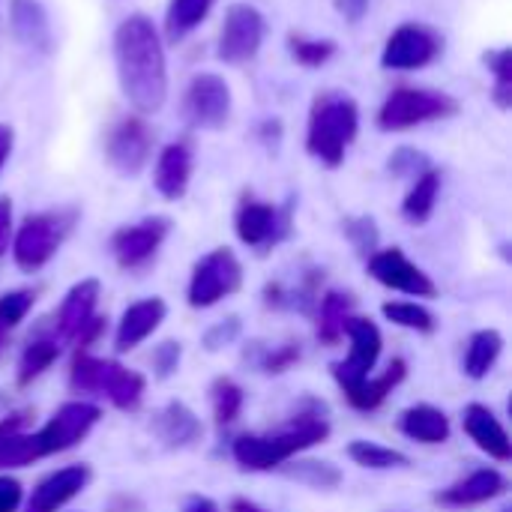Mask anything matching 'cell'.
Masks as SVG:
<instances>
[{
	"label": "cell",
	"mask_w": 512,
	"mask_h": 512,
	"mask_svg": "<svg viewBox=\"0 0 512 512\" xmlns=\"http://www.w3.org/2000/svg\"><path fill=\"white\" fill-rule=\"evenodd\" d=\"M114 66L126 102L144 117L168 99V60L153 21L141 12L123 18L114 30Z\"/></svg>",
	"instance_id": "6da1fadb"
},
{
	"label": "cell",
	"mask_w": 512,
	"mask_h": 512,
	"mask_svg": "<svg viewBox=\"0 0 512 512\" xmlns=\"http://www.w3.org/2000/svg\"><path fill=\"white\" fill-rule=\"evenodd\" d=\"M327 438H330L327 405L318 399H303L297 414L288 423H282L279 429H270L261 435H240L231 444V456L243 471L267 474V471L288 465L300 453L324 444Z\"/></svg>",
	"instance_id": "7a4b0ae2"
},
{
	"label": "cell",
	"mask_w": 512,
	"mask_h": 512,
	"mask_svg": "<svg viewBox=\"0 0 512 512\" xmlns=\"http://www.w3.org/2000/svg\"><path fill=\"white\" fill-rule=\"evenodd\" d=\"M357 132H360V105L354 96L342 90H324L315 96L306 126L309 156H315L327 168H339Z\"/></svg>",
	"instance_id": "3957f363"
},
{
	"label": "cell",
	"mask_w": 512,
	"mask_h": 512,
	"mask_svg": "<svg viewBox=\"0 0 512 512\" xmlns=\"http://www.w3.org/2000/svg\"><path fill=\"white\" fill-rule=\"evenodd\" d=\"M69 390L78 396H102L117 411L132 414L144 402L147 381L144 375L120 366L117 360H102L87 351H78L69 366Z\"/></svg>",
	"instance_id": "277c9868"
},
{
	"label": "cell",
	"mask_w": 512,
	"mask_h": 512,
	"mask_svg": "<svg viewBox=\"0 0 512 512\" xmlns=\"http://www.w3.org/2000/svg\"><path fill=\"white\" fill-rule=\"evenodd\" d=\"M75 210H45L30 213L18 231H12V261L21 273H39L63 246L69 231L75 228Z\"/></svg>",
	"instance_id": "5b68a950"
},
{
	"label": "cell",
	"mask_w": 512,
	"mask_h": 512,
	"mask_svg": "<svg viewBox=\"0 0 512 512\" xmlns=\"http://www.w3.org/2000/svg\"><path fill=\"white\" fill-rule=\"evenodd\" d=\"M459 114V102L444 90L429 87H396L378 108L375 126L381 132H408L435 120H450Z\"/></svg>",
	"instance_id": "8992f818"
},
{
	"label": "cell",
	"mask_w": 512,
	"mask_h": 512,
	"mask_svg": "<svg viewBox=\"0 0 512 512\" xmlns=\"http://www.w3.org/2000/svg\"><path fill=\"white\" fill-rule=\"evenodd\" d=\"M234 231L243 246H249L258 255H267L291 237L294 204L291 201L273 204V201H261L246 192L234 210Z\"/></svg>",
	"instance_id": "52a82bcc"
},
{
	"label": "cell",
	"mask_w": 512,
	"mask_h": 512,
	"mask_svg": "<svg viewBox=\"0 0 512 512\" xmlns=\"http://www.w3.org/2000/svg\"><path fill=\"white\" fill-rule=\"evenodd\" d=\"M102 420V411L99 405H90L84 399H75V402H63L42 429L30 432V444H33V456L36 462L48 459V456H57V453H66L72 447H78L93 429L96 423Z\"/></svg>",
	"instance_id": "ba28073f"
},
{
	"label": "cell",
	"mask_w": 512,
	"mask_h": 512,
	"mask_svg": "<svg viewBox=\"0 0 512 512\" xmlns=\"http://www.w3.org/2000/svg\"><path fill=\"white\" fill-rule=\"evenodd\" d=\"M240 288H243V264L234 255V249L219 246L195 261L189 288H186V300L192 309H210V306L222 303L225 297L237 294Z\"/></svg>",
	"instance_id": "9c48e42d"
},
{
	"label": "cell",
	"mask_w": 512,
	"mask_h": 512,
	"mask_svg": "<svg viewBox=\"0 0 512 512\" xmlns=\"http://www.w3.org/2000/svg\"><path fill=\"white\" fill-rule=\"evenodd\" d=\"M345 339H348V357L333 363V378L345 393H351L354 387H360L378 366L381 351H384V336L378 330L375 321L354 315L345 327Z\"/></svg>",
	"instance_id": "30bf717a"
},
{
	"label": "cell",
	"mask_w": 512,
	"mask_h": 512,
	"mask_svg": "<svg viewBox=\"0 0 512 512\" xmlns=\"http://www.w3.org/2000/svg\"><path fill=\"white\" fill-rule=\"evenodd\" d=\"M267 21L258 6L252 3H231L219 30L216 57L228 66H243L258 57L264 45Z\"/></svg>",
	"instance_id": "8fae6325"
},
{
	"label": "cell",
	"mask_w": 512,
	"mask_h": 512,
	"mask_svg": "<svg viewBox=\"0 0 512 512\" xmlns=\"http://www.w3.org/2000/svg\"><path fill=\"white\" fill-rule=\"evenodd\" d=\"M441 51H444V36L435 27L420 21H405L387 36L381 51V66L396 72H411L435 63Z\"/></svg>",
	"instance_id": "7c38bea8"
},
{
	"label": "cell",
	"mask_w": 512,
	"mask_h": 512,
	"mask_svg": "<svg viewBox=\"0 0 512 512\" xmlns=\"http://www.w3.org/2000/svg\"><path fill=\"white\" fill-rule=\"evenodd\" d=\"M153 153V129L141 114H126L105 132V159L120 177H135L144 171Z\"/></svg>",
	"instance_id": "4fadbf2b"
},
{
	"label": "cell",
	"mask_w": 512,
	"mask_h": 512,
	"mask_svg": "<svg viewBox=\"0 0 512 512\" xmlns=\"http://www.w3.org/2000/svg\"><path fill=\"white\" fill-rule=\"evenodd\" d=\"M183 117L192 129L216 132L231 117V87L216 72H198L183 90Z\"/></svg>",
	"instance_id": "5bb4252c"
},
{
	"label": "cell",
	"mask_w": 512,
	"mask_h": 512,
	"mask_svg": "<svg viewBox=\"0 0 512 512\" xmlns=\"http://www.w3.org/2000/svg\"><path fill=\"white\" fill-rule=\"evenodd\" d=\"M171 234L168 216H147L141 222L123 225L111 234V255L120 270H144Z\"/></svg>",
	"instance_id": "9a60e30c"
},
{
	"label": "cell",
	"mask_w": 512,
	"mask_h": 512,
	"mask_svg": "<svg viewBox=\"0 0 512 512\" xmlns=\"http://www.w3.org/2000/svg\"><path fill=\"white\" fill-rule=\"evenodd\" d=\"M366 270L369 276L390 288V291H399V294H408V297H438V285L432 282V276L417 267L399 246H390V249H375L369 258H366Z\"/></svg>",
	"instance_id": "2e32d148"
},
{
	"label": "cell",
	"mask_w": 512,
	"mask_h": 512,
	"mask_svg": "<svg viewBox=\"0 0 512 512\" xmlns=\"http://www.w3.org/2000/svg\"><path fill=\"white\" fill-rule=\"evenodd\" d=\"M99 297H102V285L99 279H81L75 282L57 315H54V324H51V336L60 342V345H75L78 336L87 330V324L96 318V309H99Z\"/></svg>",
	"instance_id": "e0dca14e"
},
{
	"label": "cell",
	"mask_w": 512,
	"mask_h": 512,
	"mask_svg": "<svg viewBox=\"0 0 512 512\" xmlns=\"http://www.w3.org/2000/svg\"><path fill=\"white\" fill-rule=\"evenodd\" d=\"M90 480H93V471L87 465H66V468L51 471L48 477H42L21 507H24V512L63 510L69 501H75L90 486Z\"/></svg>",
	"instance_id": "ac0fdd59"
},
{
	"label": "cell",
	"mask_w": 512,
	"mask_h": 512,
	"mask_svg": "<svg viewBox=\"0 0 512 512\" xmlns=\"http://www.w3.org/2000/svg\"><path fill=\"white\" fill-rule=\"evenodd\" d=\"M165 315H168V306L162 297H147V300L126 306V312L120 315L117 330H114V351L129 354L138 345H144L162 327Z\"/></svg>",
	"instance_id": "d6986e66"
},
{
	"label": "cell",
	"mask_w": 512,
	"mask_h": 512,
	"mask_svg": "<svg viewBox=\"0 0 512 512\" xmlns=\"http://www.w3.org/2000/svg\"><path fill=\"white\" fill-rule=\"evenodd\" d=\"M195 171V150L189 141H171L162 147L156 168H153V186L165 201H180L192 183Z\"/></svg>",
	"instance_id": "ffe728a7"
},
{
	"label": "cell",
	"mask_w": 512,
	"mask_h": 512,
	"mask_svg": "<svg viewBox=\"0 0 512 512\" xmlns=\"http://www.w3.org/2000/svg\"><path fill=\"white\" fill-rule=\"evenodd\" d=\"M507 477L498 468H480L468 477H462L459 483L447 486L444 492H438V504L447 510H468V507H480L489 504L495 498H501L507 492Z\"/></svg>",
	"instance_id": "44dd1931"
},
{
	"label": "cell",
	"mask_w": 512,
	"mask_h": 512,
	"mask_svg": "<svg viewBox=\"0 0 512 512\" xmlns=\"http://www.w3.org/2000/svg\"><path fill=\"white\" fill-rule=\"evenodd\" d=\"M150 432L156 435V441L165 450H186L204 438V426H201L198 414L183 402L162 405L150 420Z\"/></svg>",
	"instance_id": "7402d4cb"
},
{
	"label": "cell",
	"mask_w": 512,
	"mask_h": 512,
	"mask_svg": "<svg viewBox=\"0 0 512 512\" xmlns=\"http://www.w3.org/2000/svg\"><path fill=\"white\" fill-rule=\"evenodd\" d=\"M462 429L474 441V447L483 450L489 459H495V462H510L512 459L510 435H507L504 423L495 417V411L489 405L471 402L462 411Z\"/></svg>",
	"instance_id": "603a6c76"
},
{
	"label": "cell",
	"mask_w": 512,
	"mask_h": 512,
	"mask_svg": "<svg viewBox=\"0 0 512 512\" xmlns=\"http://www.w3.org/2000/svg\"><path fill=\"white\" fill-rule=\"evenodd\" d=\"M9 24L21 45H27L36 54H51L54 33L48 12L39 0H9Z\"/></svg>",
	"instance_id": "cb8c5ba5"
},
{
	"label": "cell",
	"mask_w": 512,
	"mask_h": 512,
	"mask_svg": "<svg viewBox=\"0 0 512 512\" xmlns=\"http://www.w3.org/2000/svg\"><path fill=\"white\" fill-rule=\"evenodd\" d=\"M399 432L408 438V441H417V444H426V447H438V444H447L450 441V417L435 408V405H411L399 414Z\"/></svg>",
	"instance_id": "d4e9b609"
},
{
	"label": "cell",
	"mask_w": 512,
	"mask_h": 512,
	"mask_svg": "<svg viewBox=\"0 0 512 512\" xmlns=\"http://www.w3.org/2000/svg\"><path fill=\"white\" fill-rule=\"evenodd\" d=\"M405 378H408V363H405L402 357H396L381 375H369L360 387H354L351 393H345V402H348L354 411L372 414V411H378V408L390 399V393H393Z\"/></svg>",
	"instance_id": "484cf974"
},
{
	"label": "cell",
	"mask_w": 512,
	"mask_h": 512,
	"mask_svg": "<svg viewBox=\"0 0 512 512\" xmlns=\"http://www.w3.org/2000/svg\"><path fill=\"white\" fill-rule=\"evenodd\" d=\"M27 420H30L27 411H15V414L0 420V471L27 468V465L36 462L33 444H30V432H24Z\"/></svg>",
	"instance_id": "4316f807"
},
{
	"label": "cell",
	"mask_w": 512,
	"mask_h": 512,
	"mask_svg": "<svg viewBox=\"0 0 512 512\" xmlns=\"http://www.w3.org/2000/svg\"><path fill=\"white\" fill-rule=\"evenodd\" d=\"M438 195H441V171L426 168L423 174L414 177L408 195L402 198V219L408 225H426L438 207Z\"/></svg>",
	"instance_id": "83f0119b"
},
{
	"label": "cell",
	"mask_w": 512,
	"mask_h": 512,
	"mask_svg": "<svg viewBox=\"0 0 512 512\" xmlns=\"http://www.w3.org/2000/svg\"><path fill=\"white\" fill-rule=\"evenodd\" d=\"M60 342L51 336V333H39V336H30V342L24 345L21 357H18V369H15V384L24 390L30 387L36 378H42L57 360H60Z\"/></svg>",
	"instance_id": "f1b7e54d"
},
{
	"label": "cell",
	"mask_w": 512,
	"mask_h": 512,
	"mask_svg": "<svg viewBox=\"0 0 512 512\" xmlns=\"http://www.w3.org/2000/svg\"><path fill=\"white\" fill-rule=\"evenodd\" d=\"M354 318V297L345 291H327L318 297V339L324 345H339L345 339V327Z\"/></svg>",
	"instance_id": "f546056e"
},
{
	"label": "cell",
	"mask_w": 512,
	"mask_h": 512,
	"mask_svg": "<svg viewBox=\"0 0 512 512\" xmlns=\"http://www.w3.org/2000/svg\"><path fill=\"white\" fill-rule=\"evenodd\" d=\"M504 354V336L498 330H477L471 333L468 345H465V360H462V372L471 381H483L489 378V372L495 369V363Z\"/></svg>",
	"instance_id": "4dcf8cb0"
},
{
	"label": "cell",
	"mask_w": 512,
	"mask_h": 512,
	"mask_svg": "<svg viewBox=\"0 0 512 512\" xmlns=\"http://www.w3.org/2000/svg\"><path fill=\"white\" fill-rule=\"evenodd\" d=\"M216 0H168V9H165V39L171 45L183 42L192 30L201 27V21L210 15Z\"/></svg>",
	"instance_id": "1f68e13d"
},
{
	"label": "cell",
	"mask_w": 512,
	"mask_h": 512,
	"mask_svg": "<svg viewBox=\"0 0 512 512\" xmlns=\"http://www.w3.org/2000/svg\"><path fill=\"white\" fill-rule=\"evenodd\" d=\"M348 459L360 468H369V471H393V468L411 465V459L402 450H393V447H384L375 441H351Z\"/></svg>",
	"instance_id": "d6a6232c"
},
{
	"label": "cell",
	"mask_w": 512,
	"mask_h": 512,
	"mask_svg": "<svg viewBox=\"0 0 512 512\" xmlns=\"http://www.w3.org/2000/svg\"><path fill=\"white\" fill-rule=\"evenodd\" d=\"M243 402H246V396L237 381L222 375L210 384V408H213V420L219 429L231 426L243 414Z\"/></svg>",
	"instance_id": "836d02e7"
},
{
	"label": "cell",
	"mask_w": 512,
	"mask_h": 512,
	"mask_svg": "<svg viewBox=\"0 0 512 512\" xmlns=\"http://www.w3.org/2000/svg\"><path fill=\"white\" fill-rule=\"evenodd\" d=\"M384 318L396 327H405V330H414V333H423V336H432L438 330V318L420 306V303H408V300H393V303H384L381 306Z\"/></svg>",
	"instance_id": "e575fe53"
},
{
	"label": "cell",
	"mask_w": 512,
	"mask_h": 512,
	"mask_svg": "<svg viewBox=\"0 0 512 512\" xmlns=\"http://www.w3.org/2000/svg\"><path fill=\"white\" fill-rule=\"evenodd\" d=\"M36 303V294L30 288H18V291H6L0 297V357L9 345V336L15 333V327L30 315Z\"/></svg>",
	"instance_id": "d590c367"
},
{
	"label": "cell",
	"mask_w": 512,
	"mask_h": 512,
	"mask_svg": "<svg viewBox=\"0 0 512 512\" xmlns=\"http://www.w3.org/2000/svg\"><path fill=\"white\" fill-rule=\"evenodd\" d=\"M288 51L300 66L321 69L324 63H330L336 57L339 45L333 39H315V36H306V33H291L288 36Z\"/></svg>",
	"instance_id": "8d00e7d4"
},
{
	"label": "cell",
	"mask_w": 512,
	"mask_h": 512,
	"mask_svg": "<svg viewBox=\"0 0 512 512\" xmlns=\"http://www.w3.org/2000/svg\"><path fill=\"white\" fill-rule=\"evenodd\" d=\"M282 471L291 477V480H297V483H303V486H312V489H336L339 483H342V471L336 468V465H330V462H312V459H291L288 465H282Z\"/></svg>",
	"instance_id": "74e56055"
},
{
	"label": "cell",
	"mask_w": 512,
	"mask_h": 512,
	"mask_svg": "<svg viewBox=\"0 0 512 512\" xmlns=\"http://www.w3.org/2000/svg\"><path fill=\"white\" fill-rule=\"evenodd\" d=\"M483 63L489 66L495 84H492V99L501 111L512 108V51L510 48H495L483 54Z\"/></svg>",
	"instance_id": "f35d334b"
},
{
	"label": "cell",
	"mask_w": 512,
	"mask_h": 512,
	"mask_svg": "<svg viewBox=\"0 0 512 512\" xmlns=\"http://www.w3.org/2000/svg\"><path fill=\"white\" fill-rule=\"evenodd\" d=\"M303 357L300 342H282L276 348H264L261 342H255V357L252 363L264 372V375H282L288 369H294Z\"/></svg>",
	"instance_id": "ab89813d"
},
{
	"label": "cell",
	"mask_w": 512,
	"mask_h": 512,
	"mask_svg": "<svg viewBox=\"0 0 512 512\" xmlns=\"http://www.w3.org/2000/svg\"><path fill=\"white\" fill-rule=\"evenodd\" d=\"M342 231H345V237H348V243L360 252V255H372L375 249H378V225H375V219L372 216H351V219H345V225H342Z\"/></svg>",
	"instance_id": "60d3db41"
},
{
	"label": "cell",
	"mask_w": 512,
	"mask_h": 512,
	"mask_svg": "<svg viewBox=\"0 0 512 512\" xmlns=\"http://www.w3.org/2000/svg\"><path fill=\"white\" fill-rule=\"evenodd\" d=\"M180 360H183V345H180V342H171V339H168V342L156 345V348H153V357H150V363H153V375H156L159 381H165V378L177 375Z\"/></svg>",
	"instance_id": "b9f144b4"
},
{
	"label": "cell",
	"mask_w": 512,
	"mask_h": 512,
	"mask_svg": "<svg viewBox=\"0 0 512 512\" xmlns=\"http://www.w3.org/2000/svg\"><path fill=\"white\" fill-rule=\"evenodd\" d=\"M426 168H432V162H429L423 153L411 150V147H402V150H396V153L390 156V171H393L396 177H417V174H423Z\"/></svg>",
	"instance_id": "7bdbcfd3"
},
{
	"label": "cell",
	"mask_w": 512,
	"mask_h": 512,
	"mask_svg": "<svg viewBox=\"0 0 512 512\" xmlns=\"http://www.w3.org/2000/svg\"><path fill=\"white\" fill-rule=\"evenodd\" d=\"M237 336H240V318L231 315V318L213 324V327L204 333V348H207V351H219V348H225V345H234Z\"/></svg>",
	"instance_id": "ee69618b"
},
{
	"label": "cell",
	"mask_w": 512,
	"mask_h": 512,
	"mask_svg": "<svg viewBox=\"0 0 512 512\" xmlns=\"http://www.w3.org/2000/svg\"><path fill=\"white\" fill-rule=\"evenodd\" d=\"M24 504V486L15 477H0V512H18Z\"/></svg>",
	"instance_id": "f6af8a7d"
},
{
	"label": "cell",
	"mask_w": 512,
	"mask_h": 512,
	"mask_svg": "<svg viewBox=\"0 0 512 512\" xmlns=\"http://www.w3.org/2000/svg\"><path fill=\"white\" fill-rule=\"evenodd\" d=\"M12 201L9 198H0V258L9 252V243H12Z\"/></svg>",
	"instance_id": "bcb514c9"
},
{
	"label": "cell",
	"mask_w": 512,
	"mask_h": 512,
	"mask_svg": "<svg viewBox=\"0 0 512 512\" xmlns=\"http://www.w3.org/2000/svg\"><path fill=\"white\" fill-rule=\"evenodd\" d=\"M333 3H336V12H339L345 21L357 24V21H363V15L369 12V3H372V0H333Z\"/></svg>",
	"instance_id": "7dc6e473"
},
{
	"label": "cell",
	"mask_w": 512,
	"mask_h": 512,
	"mask_svg": "<svg viewBox=\"0 0 512 512\" xmlns=\"http://www.w3.org/2000/svg\"><path fill=\"white\" fill-rule=\"evenodd\" d=\"M183 512H222L219 504L213 498H204V495H192L186 504H183Z\"/></svg>",
	"instance_id": "c3c4849f"
},
{
	"label": "cell",
	"mask_w": 512,
	"mask_h": 512,
	"mask_svg": "<svg viewBox=\"0 0 512 512\" xmlns=\"http://www.w3.org/2000/svg\"><path fill=\"white\" fill-rule=\"evenodd\" d=\"M12 141H15L12 126L0 123V171H3V165H6V159H9V153H12Z\"/></svg>",
	"instance_id": "681fc988"
},
{
	"label": "cell",
	"mask_w": 512,
	"mask_h": 512,
	"mask_svg": "<svg viewBox=\"0 0 512 512\" xmlns=\"http://www.w3.org/2000/svg\"><path fill=\"white\" fill-rule=\"evenodd\" d=\"M108 512H141V504L129 495H117V498H111Z\"/></svg>",
	"instance_id": "f907efd6"
},
{
	"label": "cell",
	"mask_w": 512,
	"mask_h": 512,
	"mask_svg": "<svg viewBox=\"0 0 512 512\" xmlns=\"http://www.w3.org/2000/svg\"><path fill=\"white\" fill-rule=\"evenodd\" d=\"M228 512H267L264 507H258L255 501H249V498H234L231 504H228Z\"/></svg>",
	"instance_id": "816d5d0a"
}]
</instances>
